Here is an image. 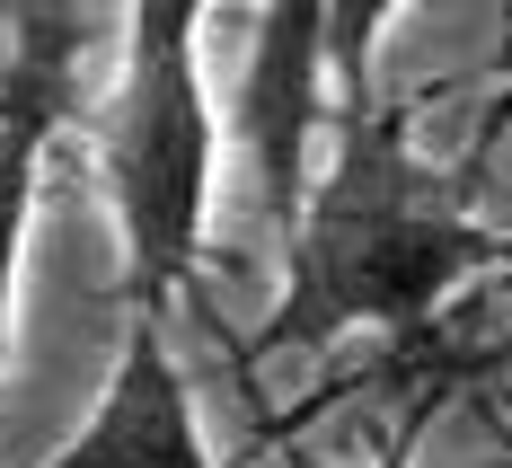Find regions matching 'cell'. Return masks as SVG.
I'll use <instances>...</instances> for the list:
<instances>
[{
    "label": "cell",
    "mask_w": 512,
    "mask_h": 468,
    "mask_svg": "<svg viewBox=\"0 0 512 468\" xmlns=\"http://www.w3.org/2000/svg\"><path fill=\"white\" fill-rule=\"evenodd\" d=\"M504 239L460 204L451 177L407 151V106H362L336 124V159L309 177L283 230V292L256 354H318L345 327H424Z\"/></svg>",
    "instance_id": "6da1fadb"
},
{
    "label": "cell",
    "mask_w": 512,
    "mask_h": 468,
    "mask_svg": "<svg viewBox=\"0 0 512 468\" xmlns=\"http://www.w3.org/2000/svg\"><path fill=\"white\" fill-rule=\"evenodd\" d=\"M106 195L124 230V301L168 310L186 265L204 257V212H212V159H221V115L204 89L195 45H124V80L98 124Z\"/></svg>",
    "instance_id": "7a4b0ae2"
},
{
    "label": "cell",
    "mask_w": 512,
    "mask_h": 468,
    "mask_svg": "<svg viewBox=\"0 0 512 468\" xmlns=\"http://www.w3.org/2000/svg\"><path fill=\"white\" fill-rule=\"evenodd\" d=\"M327 0H256V36H248V71H239V106H230V133L256 168V195L274 239L301 221L309 195V151H318V124H327Z\"/></svg>",
    "instance_id": "3957f363"
},
{
    "label": "cell",
    "mask_w": 512,
    "mask_h": 468,
    "mask_svg": "<svg viewBox=\"0 0 512 468\" xmlns=\"http://www.w3.org/2000/svg\"><path fill=\"white\" fill-rule=\"evenodd\" d=\"M45 468H221L195 424V389L168 354V327L151 310L124 318V345H115V380H106L98 416L80 424Z\"/></svg>",
    "instance_id": "277c9868"
},
{
    "label": "cell",
    "mask_w": 512,
    "mask_h": 468,
    "mask_svg": "<svg viewBox=\"0 0 512 468\" xmlns=\"http://www.w3.org/2000/svg\"><path fill=\"white\" fill-rule=\"evenodd\" d=\"M398 9L407 0H327V80H336L345 115L371 106V53H380V36H389Z\"/></svg>",
    "instance_id": "5b68a950"
},
{
    "label": "cell",
    "mask_w": 512,
    "mask_h": 468,
    "mask_svg": "<svg viewBox=\"0 0 512 468\" xmlns=\"http://www.w3.org/2000/svg\"><path fill=\"white\" fill-rule=\"evenodd\" d=\"M204 9L212 0H133L124 45H195V36H204Z\"/></svg>",
    "instance_id": "8992f818"
},
{
    "label": "cell",
    "mask_w": 512,
    "mask_h": 468,
    "mask_svg": "<svg viewBox=\"0 0 512 468\" xmlns=\"http://www.w3.org/2000/svg\"><path fill=\"white\" fill-rule=\"evenodd\" d=\"M380 468H415V424H398V433H389V451H380Z\"/></svg>",
    "instance_id": "52a82bcc"
}]
</instances>
